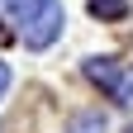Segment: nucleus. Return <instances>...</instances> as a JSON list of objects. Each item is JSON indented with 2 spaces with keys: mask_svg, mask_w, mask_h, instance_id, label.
Segmentation results:
<instances>
[{
  "mask_svg": "<svg viewBox=\"0 0 133 133\" xmlns=\"http://www.w3.org/2000/svg\"><path fill=\"white\" fill-rule=\"evenodd\" d=\"M5 86H10V66L0 62V95H5Z\"/></svg>",
  "mask_w": 133,
  "mask_h": 133,
  "instance_id": "nucleus-4",
  "label": "nucleus"
},
{
  "mask_svg": "<svg viewBox=\"0 0 133 133\" xmlns=\"http://www.w3.org/2000/svg\"><path fill=\"white\" fill-rule=\"evenodd\" d=\"M124 10H128L124 0H90V14H95V19H119Z\"/></svg>",
  "mask_w": 133,
  "mask_h": 133,
  "instance_id": "nucleus-2",
  "label": "nucleus"
},
{
  "mask_svg": "<svg viewBox=\"0 0 133 133\" xmlns=\"http://www.w3.org/2000/svg\"><path fill=\"white\" fill-rule=\"evenodd\" d=\"M14 19H19V33L29 48H48L62 33V5L57 0H0Z\"/></svg>",
  "mask_w": 133,
  "mask_h": 133,
  "instance_id": "nucleus-1",
  "label": "nucleus"
},
{
  "mask_svg": "<svg viewBox=\"0 0 133 133\" xmlns=\"http://www.w3.org/2000/svg\"><path fill=\"white\" fill-rule=\"evenodd\" d=\"M71 133H105V119H100V114H81L71 124Z\"/></svg>",
  "mask_w": 133,
  "mask_h": 133,
  "instance_id": "nucleus-3",
  "label": "nucleus"
}]
</instances>
